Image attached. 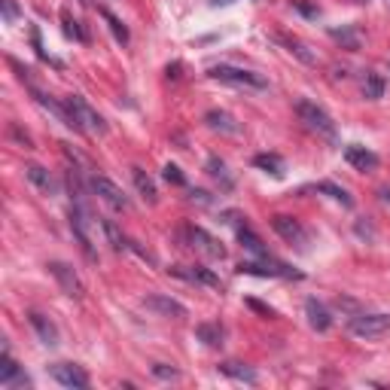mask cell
<instances>
[{"label": "cell", "mask_w": 390, "mask_h": 390, "mask_svg": "<svg viewBox=\"0 0 390 390\" xmlns=\"http://www.w3.org/2000/svg\"><path fill=\"white\" fill-rule=\"evenodd\" d=\"M296 113H299V119L305 122V129H311L314 134H321V138L336 144V122H332L329 113H326L323 107H317L314 101L302 98V101H296Z\"/></svg>", "instance_id": "6da1fadb"}, {"label": "cell", "mask_w": 390, "mask_h": 390, "mask_svg": "<svg viewBox=\"0 0 390 390\" xmlns=\"http://www.w3.org/2000/svg\"><path fill=\"white\" fill-rule=\"evenodd\" d=\"M65 104H67V110L74 113V119H76V125H80V131L107 134V122H104V116H101V113H98L95 107H91L86 98L70 95V98H65Z\"/></svg>", "instance_id": "7a4b0ae2"}, {"label": "cell", "mask_w": 390, "mask_h": 390, "mask_svg": "<svg viewBox=\"0 0 390 390\" xmlns=\"http://www.w3.org/2000/svg\"><path fill=\"white\" fill-rule=\"evenodd\" d=\"M214 80L219 83H229V86H244V89H266L268 80L253 70H244V67H229V65H214L208 70Z\"/></svg>", "instance_id": "3957f363"}, {"label": "cell", "mask_w": 390, "mask_h": 390, "mask_svg": "<svg viewBox=\"0 0 390 390\" xmlns=\"http://www.w3.org/2000/svg\"><path fill=\"white\" fill-rule=\"evenodd\" d=\"M272 229L278 232V235L287 241L290 247H296V250H308V241H311V235H308V229L299 223L296 217H287V214H274L272 217Z\"/></svg>", "instance_id": "277c9868"}, {"label": "cell", "mask_w": 390, "mask_h": 390, "mask_svg": "<svg viewBox=\"0 0 390 390\" xmlns=\"http://www.w3.org/2000/svg\"><path fill=\"white\" fill-rule=\"evenodd\" d=\"M347 329L360 338H378L390 329V314H381V311L378 314H363V311H360V314H351Z\"/></svg>", "instance_id": "5b68a950"}, {"label": "cell", "mask_w": 390, "mask_h": 390, "mask_svg": "<svg viewBox=\"0 0 390 390\" xmlns=\"http://www.w3.org/2000/svg\"><path fill=\"white\" fill-rule=\"evenodd\" d=\"M241 274H259V278H302L296 268H290L287 262H278L272 257H259V262H241Z\"/></svg>", "instance_id": "8992f818"}, {"label": "cell", "mask_w": 390, "mask_h": 390, "mask_svg": "<svg viewBox=\"0 0 390 390\" xmlns=\"http://www.w3.org/2000/svg\"><path fill=\"white\" fill-rule=\"evenodd\" d=\"M46 268H49V274L58 281V287L65 290V296H70V299H83V296H86V287H83V281L74 266H67V262H61V259H52Z\"/></svg>", "instance_id": "52a82bcc"}, {"label": "cell", "mask_w": 390, "mask_h": 390, "mask_svg": "<svg viewBox=\"0 0 390 390\" xmlns=\"http://www.w3.org/2000/svg\"><path fill=\"white\" fill-rule=\"evenodd\" d=\"M89 186H91V193L101 198L104 204H110L113 210H129V204H131L129 195H125L113 180H107V177H91Z\"/></svg>", "instance_id": "ba28073f"}, {"label": "cell", "mask_w": 390, "mask_h": 390, "mask_svg": "<svg viewBox=\"0 0 390 390\" xmlns=\"http://www.w3.org/2000/svg\"><path fill=\"white\" fill-rule=\"evenodd\" d=\"M91 219H89V210L83 208V204H74L70 208V229H74L76 241H80L83 253H86L89 259H95V241H91V232H89Z\"/></svg>", "instance_id": "9c48e42d"}, {"label": "cell", "mask_w": 390, "mask_h": 390, "mask_svg": "<svg viewBox=\"0 0 390 390\" xmlns=\"http://www.w3.org/2000/svg\"><path fill=\"white\" fill-rule=\"evenodd\" d=\"M186 241H189V247H195V250L204 253L208 259H226V247L219 244V241L210 235V232H204L202 226H189V229H186Z\"/></svg>", "instance_id": "30bf717a"}, {"label": "cell", "mask_w": 390, "mask_h": 390, "mask_svg": "<svg viewBox=\"0 0 390 390\" xmlns=\"http://www.w3.org/2000/svg\"><path fill=\"white\" fill-rule=\"evenodd\" d=\"M49 375H52L61 387H70V390H86L89 387L86 369L76 366V363H55V366H49Z\"/></svg>", "instance_id": "8fae6325"}, {"label": "cell", "mask_w": 390, "mask_h": 390, "mask_svg": "<svg viewBox=\"0 0 390 390\" xmlns=\"http://www.w3.org/2000/svg\"><path fill=\"white\" fill-rule=\"evenodd\" d=\"M168 272L174 274V278H183V281H189V283H198V287H210V290H223V281L217 278L210 268H204V266H174V268H168Z\"/></svg>", "instance_id": "7c38bea8"}, {"label": "cell", "mask_w": 390, "mask_h": 390, "mask_svg": "<svg viewBox=\"0 0 390 390\" xmlns=\"http://www.w3.org/2000/svg\"><path fill=\"white\" fill-rule=\"evenodd\" d=\"M144 308H150L153 314H159V317H174V321L186 317V305L177 302V299H171V296H165V293H153V296H147V299H144Z\"/></svg>", "instance_id": "4fadbf2b"}, {"label": "cell", "mask_w": 390, "mask_h": 390, "mask_svg": "<svg viewBox=\"0 0 390 390\" xmlns=\"http://www.w3.org/2000/svg\"><path fill=\"white\" fill-rule=\"evenodd\" d=\"M31 381H28V375H22V369L19 363L10 357V351L3 347V366H0V387L12 390V387H28Z\"/></svg>", "instance_id": "5bb4252c"}, {"label": "cell", "mask_w": 390, "mask_h": 390, "mask_svg": "<svg viewBox=\"0 0 390 390\" xmlns=\"http://www.w3.org/2000/svg\"><path fill=\"white\" fill-rule=\"evenodd\" d=\"M345 159H347V165H354L357 171H375V168L381 165V159L375 155L372 150H366V147H360V144H351L345 150Z\"/></svg>", "instance_id": "9a60e30c"}, {"label": "cell", "mask_w": 390, "mask_h": 390, "mask_svg": "<svg viewBox=\"0 0 390 390\" xmlns=\"http://www.w3.org/2000/svg\"><path fill=\"white\" fill-rule=\"evenodd\" d=\"M28 321H31L34 332L40 336V342H43V345H49V347L58 345V326L49 321L46 314H40V311H31V314H28Z\"/></svg>", "instance_id": "2e32d148"}, {"label": "cell", "mask_w": 390, "mask_h": 390, "mask_svg": "<svg viewBox=\"0 0 390 390\" xmlns=\"http://www.w3.org/2000/svg\"><path fill=\"white\" fill-rule=\"evenodd\" d=\"M305 314H308L311 329H317V332H326V329L332 326L329 311H326L323 302H317V299H305Z\"/></svg>", "instance_id": "e0dca14e"}, {"label": "cell", "mask_w": 390, "mask_h": 390, "mask_svg": "<svg viewBox=\"0 0 390 390\" xmlns=\"http://www.w3.org/2000/svg\"><path fill=\"white\" fill-rule=\"evenodd\" d=\"M25 177L34 183V186L40 189V193H46V195H52L55 189H58V183H55V177L46 171V168H40V165H28L25 168Z\"/></svg>", "instance_id": "ac0fdd59"}, {"label": "cell", "mask_w": 390, "mask_h": 390, "mask_svg": "<svg viewBox=\"0 0 390 390\" xmlns=\"http://www.w3.org/2000/svg\"><path fill=\"white\" fill-rule=\"evenodd\" d=\"M131 180H134V186H138V193L144 195L150 204L159 202V193H155V183H153V177L147 174L144 168H138V165H134V168H131Z\"/></svg>", "instance_id": "d6986e66"}, {"label": "cell", "mask_w": 390, "mask_h": 390, "mask_svg": "<svg viewBox=\"0 0 390 390\" xmlns=\"http://www.w3.org/2000/svg\"><path fill=\"white\" fill-rule=\"evenodd\" d=\"M219 372L229 375V378H235V381H247V384H257V372H253L250 366L238 363V360H226V363H219Z\"/></svg>", "instance_id": "ffe728a7"}, {"label": "cell", "mask_w": 390, "mask_h": 390, "mask_svg": "<svg viewBox=\"0 0 390 390\" xmlns=\"http://www.w3.org/2000/svg\"><path fill=\"white\" fill-rule=\"evenodd\" d=\"M204 122L210 125V129H217V131H226V134H238V122L229 116V113H223V110H210L208 116H204Z\"/></svg>", "instance_id": "44dd1931"}, {"label": "cell", "mask_w": 390, "mask_h": 390, "mask_svg": "<svg viewBox=\"0 0 390 390\" xmlns=\"http://www.w3.org/2000/svg\"><path fill=\"white\" fill-rule=\"evenodd\" d=\"M253 165H257L259 171L272 174V177H283V159L274 153H259L257 159H253Z\"/></svg>", "instance_id": "7402d4cb"}, {"label": "cell", "mask_w": 390, "mask_h": 390, "mask_svg": "<svg viewBox=\"0 0 390 390\" xmlns=\"http://www.w3.org/2000/svg\"><path fill=\"white\" fill-rule=\"evenodd\" d=\"M195 336L202 338L208 347H219V345H223V326H219V323H198Z\"/></svg>", "instance_id": "603a6c76"}, {"label": "cell", "mask_w": 390, "mask_h": 390, "mask_svg": "<svg viewBox=\"0 0 390 390\" xmlns=\"http://www.w3.org/2000/svg\"><path fill=\"white\" fill-rule=\"evenodd\" d=\"M314 189H317V193H323V195H329V198H336V202L342 204V208H354V198L347 195L345 189L338 186V183H332V180H321Z\"/></svg>", "instance_id": "cb8c5ba5"}, {"label": "cell", "mask_w": 390, "mask_h": 390, "mask_svg": "<svg viewBox=\"0 0 390 390\" xmlns=\"http://www.w3.org/2000/svg\"><path fill=\"white\" fill-rule=\"evenodd\" d=\"M238 241H241V247H244V250L257 253V257H268L266 244H262L259 235H253V232L247 229V226H238Z\"/></svg>", "instance_id": "d4e9b609"}, {"label": "cell", "mask_w": 390, "mask_h": 390, "mask_svg": "<svg viewBox=\"0 0 390 390\" xmlns=\"http://www.w3.org/2000/svg\"><path fill=\"white\" fill-rule=\"evenodd\" d=\"M101 229H104V235L110 238V244H113V250H129V238L119 232V226L113 223V219H101Z\"/></svg>", "instance_id": "484cf974"}, {"label": "cell", "mask_w": 390, "mask_h": 390, "mask_svg": "<svg viewBox=\"0 0 390 390\" xmlns=\"http://www.w3.org/2000/svg\"><path fill=\"white\" fill-rule=\"evenodd\" d=\"M278 40H281V43L287 46L299 61H305V65H317V55L308 52V46H305V43H299V40H293V37H278Z\"/></svg>", "instance_id": "4316f807"}, {"label": "cell", "mask_w": 390, "mask_h": 390, "mask_svg": "<svg viewBox=\"0 0 390 390\" xmlns=\"http://www.w3.org/2000/svg\"><path fill=\"white\" fill-rule=\"evenodd\" d=\"M363 95L369 101H378L381 95H384V80H381L378 74H366V83H363Z\"/></svg>", "instance_id": "83f0119b"}, {"label": "cell", "mask_w": 390, "mask_h": 390, "mask_svg": "<svg viewBox=\"0 0 390 390\" xmlns=\"http://www.w3.org/2000/svg\"><path fill=\"white\" fill-rule=\"evenodd\" d=\"M208 174L214 177V180H219V183H223L226 189L232 186V177L226 174V162H223V159H217V155H210V159H208Z\"/></svg>", "instance_id": "f1b7e54d"}, {"label": "cell", "mask_w": 390, "mask_h": 390, "mask_svg": "<svg viewBox=\"0 0 390 390\" xmlns=\"http://www.w3.org/2000/svg\"><path fill=\"white\" fill-rule=\"evenodd\" d=\"M101 16H104V22H107L110 25V31H113V37H116L119 40V43H129V28H125L122 22H119V19L116 16H113V12L110 10H101Z\"/></svg>", "instance_id": "f546056e"}, {"label": "cell", "mask_w": 390, "mask_h": 390, "mask_svg": "<svg viewBox=\"0 0 390 390\" xmlns=\"http://www.w3.org/2000/svg\"><path fill=\"white\" fill-rule=\"evenodd\" d=\"M329 37H332V40H338V43H342L345 49H360V37L351 31V28H332Z\"/></svg>", "instance_id": "4dcf8cb0"}, {"label": "cell", "mask_w": 390, "mask_h": 390, "mask_svg": "<svg viewBox=\"0 0 390 390\" xmlns=\"http://www.w3.org/2000/svg\"><path fill=\"white\" fill-rule=\"evenodd\" d=\"M61 22H65V34L70 40H80V43H86V31H83L80 28V22H76V19H70V12L67 10H61Z\"/></svg>", "instance_id": "1f68e13d"}, {"label": "cell", "mask_w": 390, "mask_h": 390, "mask_svg": "<svg viewBox=\"0 0 390 390\" xmlns=\"http://www.w3.org/2000/svg\"><path fill=\"white\" fill-rule=\"evenodd\" d=\"M162 177H165L168 183H174V186H186V177H183V171L177 165H165V171H162Z\"/></svg>", "instance_id": "d6a6232c"}, {"label": "cell", "mask_w": 390, "mask_h": 390, "mask_svg": "<svg viewBox=\"0 0 390 390\" xmlns=\"http://www.w3.org/2000/svg\"><path fill=\"white\" fill-rule=\"evenodd\" d=\"M0 10H3V22L12 25L19 19V3L16 0H0Z\"/></svg>", "instance_id": "836d02e7"}, {"label": "cell", "mask_w": 390, "mask_h": 390, "mask_svg": "<svg viewBox=\"0 0 390 390\" xmlns=\"http://www.w3.org/2000/svg\"><path fill=\"white\" fill-rule=\"evenodd\" d=\"M153 375H159V378H177V369L174 366H168V363H153Z\"/></svg>", "instance_id": "e575fe53"}, {"label": "cell", "mask_w": 390, "mask_h": 390, "mask_svg": "<svg viewBox=\"0 0 390 390\" xmlns=\"http://www.w3.org/2000/svg\"><path fill=\"white\" fill-rule=\"evenodd\" d=\"M247 305H250L253 311H259V314H266V317H278V311L268 308V305H262V302H257V299H247Z\"/></svg>", "instance_id": "d590c367"}, {"label": "cell", "mask_w": 390, "mask_h": 390, "mask_svg": "<svg viewBox=\"0 0 390 390\" xmlns=\"http://www.w3.org/2000/svg\"><path fill=\"white\" fill-rule=\"evenodd\" d=\"M336 308H342V311H351V314H360V305L354 302V299H342V296H338V299H336Z\"/></svg>", "instance_id": "8d00e7d4"}, {"label": "cell", "mask_w": 390, "mask_h": 390, "mask_svg": "<svg viewBox=\"0 0 390 390\" xmlns=\"http://www.w3.org/2000/svg\"><path fill=\"white\" fill-rule=\"evenodd\" d=\"M10 131H12V134H16V138H19V140H22V144H25V147H34V144H31V138H28V134H25V131H19V125H10Z\"/></svg>", "instance_id": "74e56055"}, {"label": "cell", "mask_w": 390, "mask_h": 390, "mask_svg": "<svg viewBox=\"0 0 390 390\" xmlns=\"http://www.w3.org/2000/svg\"><path fill=\"white\" fill-rule=\"evenodd\" d=\"M296 6H299V10L305 12V16H317V10H314V6H305V3H296Z\"/></svg>", "instance_id": "f35d334b"}, {"label": "cell", "mask_w": 390, "mask_h": 390, "mask_svg": "<svg viewBox=\"0 0 390 390\" xmlns=\"http://www.w3.org/2000/svg\"><path fill=\"white\" fill-rule=\"evenodd\" d=\"M378 195L384 198V202H390V189H387V186H384V189H378Z\"/></svg>", "instance_id": "ab89813d"}, {"label": "cell", "mask_w": 390, "mask_h": 390, "mask_svg": "<svg viewBox=\"0 0 390 390\" xmlns=\"http://www.w3.org/2000/svg\"><path fill=\"white\" fill-rule=\"evenodd\" d=\"M210 3H217V6H219V3H223V6H226V3H232V0H210Z\"/></svg>", "instance_id": "60d3db41"}, {"label": "cell", "mask_w": 390, "mask_h": 390, "mask_svg": "<svg viewBox=\"0 0 390 390\" xmlns=\"http://www.w3.org/2000/svg\"><path fill=\"white\" fill-rule=\"evenodd\" d=\"M89 3H91V0H83V6H89Z\"/></svg>", "instance_id": "b9f144b4"}, {"label": "cell", "mask_w": 390, "mask_h": 390, "mask_svg": "<svg viewBox=\"0 0 390 390\" xmlns=\"http://www.w3.org/2000/svg\"><path fill=\"white\" fill-rule=\"evenodd\" d=\"M354 3H366V0H354Z\"/></svg>", "instance_id": "7bdbcfd3"}, {"label": "cell", "mask_w": 390, "mask_h": 390, "mask_svg": "<svg viewBox=\"0 0 390 390\" xmlns=\"http://www.w3.org/2000/svg\"><path fill=\"white\" fill-rule=\"evenodd\" d=\"M387 3H390V0H387Z\"/></svg>", "instance_id": "ee69618b"}]
</instances>
